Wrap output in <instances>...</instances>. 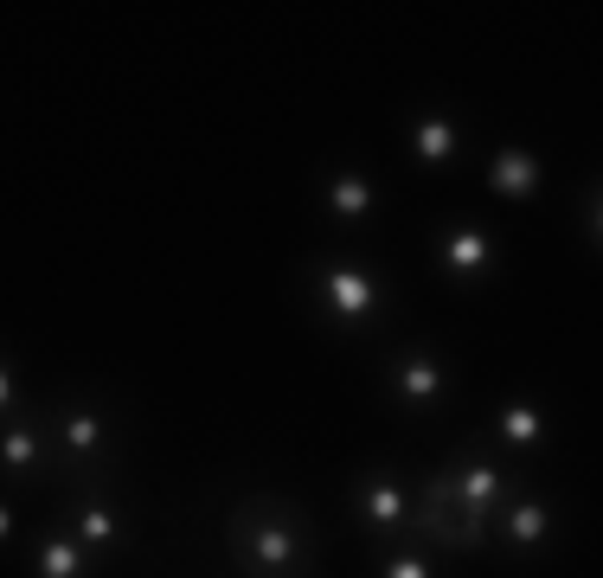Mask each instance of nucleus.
<instances>
[{
  "instance_id": "f257e3e1",
  "label": "nucleus",
  "mask_w": 603,
  "mask_h": 578,
  "mask_svg": "<svg viewBox=\"0 0 603 578\" xmlns=\"http://www.w3.org/2000/svg\"><path fill=\"white\" fill-rule=\"evenodd\" d=\"M231 553L244 559L251 572H296L302 566V527L289 508H276V501H244L238 514H231Z\"/></svg>"
},
{
  "instance_id": "f03ea898",
  "label": "nucleus",
  "mask_w": 603,
  "mask_h": 578,
  "mask_svg": "<svg viewBox=\"0 0 603 578\" xmlns=\"http://www.w3.org/2000/svg\"><path fill=\"white\" fill-rule=\"evenodd\" d=\"M424 527H430L437 540H450V546H475V540H482V521H469V514L450 508V476L430 482V495H424Z\"/></svg>"
},
{
  "instance_id": "7ed1b4c3",
  "label": "nucleus",
  "mask_w": 603,
  "mask_h": 578,
  "mask_svg": "<svg viewBox=\"0 0 603 578\" xmlns=\"http://www.w3.org/2000/svg\"><path fill=\"white\" fill-rule=\"evenodd\" d=\"M328 289H334L340 322H366V315H373V302H379L373 277H366V270H347V264H334V270H328Z\"/></svg>"
},
{
  "instance_id": "20e7f679",
  "label": "nucleus",
  "mask_w": 603,
  "mask_h": 578,
  "mask_svg": "<svg viewBox=\"0 0 603 578\" xmlns=\"http://www.w3.org/2000/svg\"><path fill=\"white\" fill-rule=\"evenodd\" d=\"M450 489L462 495V508H469L475 521H488L494 495H501V476H494L488 463H469V469H456V476H450Z\"/></svg>"
},
{
  "instance_id": "39448f33",
  "label": "nucleus",
  "mask_w": 603,
  "mask_h": 578,
  "mask_svg": "<svg viewBox=\"0 0 603 578\" xmlns=\"http://www.w3.org/2000/svg\"><path fill=\"white\" fill-rule=\"evenodd\" d=\"M360 508H366V521H373L379 534H392V527L405 521V501H398V482L392 476H373V482H366V489H360Z\"/></svg>"
},
{
  "instance_id": "423d86ee",
  "label": "nucleus",
  "mask_w": 603,
  "mask_h": 578,
  "mask_svg": "<svg viewBox=\"0 0 603 578\" xmlns=\"http://www.w3.org/2000/svg\"><path fill=\"white\" fill-rule=\"evenodd\" d=\"M443 386V373H437V360H405V367H398V392H405V399H430V392Z\"/></svg>"
},
{
  "instance_id": "0eeeda50",
  "label": "nucleus",
  "mask_w": 603,
  "mask_h": 578,
  "mask_svg": "<svg viewBox=\"0 0 603 578\" xmlns=\"http://www.w3.org/2000/svg\"><path fill=\"white\" fill-rule=\"evenodd\" d=\"M456 148V129L450 123H437V116H430V123H417V155L424 161H443Z\"/></svg>"
},
{
  "instance_id": "6e6552de",
  "label": "nucleus",
  "mask_w": 603,
  "mask_h": 578,
  "mask_svg": "<svg viewBox=\"0 0 603 578\" xmlns=\"http://www.w3.org/2000/svg\"><path fill=\"white\" fill-rule=\"evenodd\" d=\"M65 437H71V450H77V456H90V450L103 444V418H90V412H71V418H65Z\"/></svg>"
},
{
  "instance_id": "1a4fd4ad",
  "label": "nucleus",
  "mask_w": 603,
  "mask_h": 578,
  "mask_svg": "<svg viewBox=\"0 0 603 578\" xmlns=\"http://www.w3.org/2000/svg\"><path fill=\"white\" fill-rule=\"evenodd\" d=\"M494 187H501V193H527L533 187V161L527 155H501V167H494Z\"/></svg>"
},
{
  "instance_id": "9d476101",
  "label": "nucleus",
  "mask_w": 603,
  "mask_h": 578,
  "mask_svg": "<svg viewBox=\"0 0 603 578\" xmlns=\"http://www.w3.org/2000/svg\"><path fill=\"white\" fill-rule=\"evenodd\" d=\"M507 534H514L520 546H533L539 534H546V508H539V501H527V508H514V514H507Z\"/></svg>"
},
{
  "instance_id": "9b49d317",
  "label": "nucleus",
  "mask_w": 603,
  "mask_h": 578,
  "mask_svg": "<svg viewBox=\"0 0 603 578\" xmlns=\"http://www.w3.org/2000/svg\"><path fill=\"white\" fill-rule=\"evenodd\" d=\"M443 251H450V264H456V270H482V264H488V245H482L475 232H456Z\"/></svg>"
},
{
  "instance_id": "f8f14e48",
  "label": "nucleus",
  "mask_w": 603,
  "mask_h": 578,
  "mask_svg": "<svg viewBox=\"0 0 603 578\" xmlns=\"http://www.w3.org/2000/svg\"><path fill=\"white\" fill-rule=\"evenodd\" d=\"M33 450H39L33 431H7V437H0V463H7V469H33Z\"/></svg>"
},
{
  "instance_id": "ddd939ff",
  "label": "nucleus",
  "mask_w": 603,
  "mask_h": 578,
  "mask_svg": "<svg viewBox=\"0 0 603 578\" xmlns=\"http://www.w3.org/2000/svg\"><path fill=\"white\" fill-rule=\"evenodd\" d=\"M39 566H45V578H77V546H65V540H45Z\"/></svg>"
},
{
  "instance_id": "4468645a",
  "label": "nucleus",
  "mask_w": 603,
  "mask_h": 578,
  "mask_svg": "<svg viewBox=\"0 0 603 578\" xmlns=\"http://www.w3.org/2000/svg\"><path fill=\"white\" fill-rule=\"evenodd\" d=\"M366 206H373L366 180H340V187H334V212H340V219H353V212H366Z\"/></svg>"
},
{
  "instance_id": "2eb2a0df",
  "label": "nucleus",
  "mask_w": 603,
  "mask_h": 578,
  "mask_svg": "<svg viewBox=\"0 0 603 578\" xmlns=\"http://www.w3.org/2000/svg\"><path fill=\"white\" fill-rule=\"evenodd\" d=\"M501 437H514V444H533V437H539V412H527V405H514V412L501 418Z\"/></svg>"
},
{
  "instance_id": "dca6fc26",
  "label": "nucleus",
  "mask_w": 603,
  "mask_h": 578,
  "mask_svg": "<svg viewBox=\"0 0 603 578\" xmlns=\"http://www.w3.org/2000/svg\"><path fill=\"white\" fill-rule=\"evenodd\" d=\"M77 534H84V540H116V514L90 501V508H84V521H77Z\"/></svg>"
},
{
  "instance_id": "f3484780",
  "label": "nucleus",
  "mask_w": 603,
  "mask_h": 578,
  "mask_svg": "<svg viewBox=\"0 0 603 578\" xmlns=\"http://www.w3.org/2000/svg\"><path fill=\"white\" fill-rule=\"evenodd\" d=\"M392 578H430L424 559H392Z\"/></svg>"
},
{
  "instance_id": "a211bd4d",
  "label": "nucleus",
  "mask_w": 603,
  "mask_h": 578,
  "mask_svg": "<svg viewBox=\"0 0 603 578\" xmlns=\"http://www.w3.org/2000/svg\"><path fill=\"white\" fill-rule=\"evenodd\" d=\"M7 527H13V521H7V508H0V540H7Z\"/></svg>"
},
{
  "instance_id": "6ab92c4d",
  "label": "nucleus",
  "mask_w": 603,
  "mask_h": 578,
  "mask_svg": "<svg viewBox=\"0 0 603 578\" xmlns=\"http://www.w3.org/2000/svg\"><path fill=\"white\" fill-rule=\"evenodd\" d=\"M0 405H7V373H0Z\"/></svg>"
}]
</instances>
